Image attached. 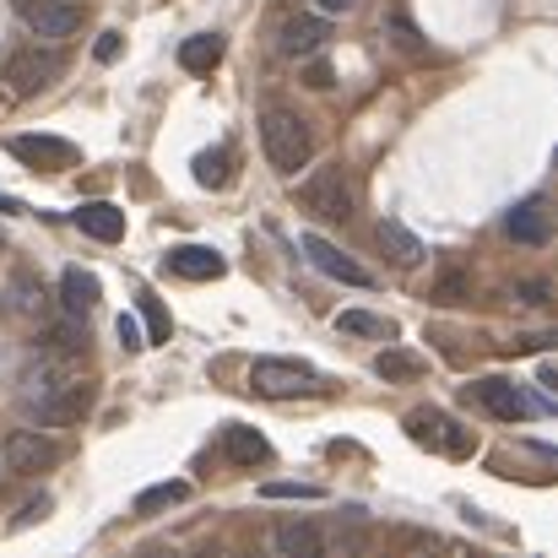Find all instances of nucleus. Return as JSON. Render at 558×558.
<instances>
[{
  "label": "nucleus",
  "instance_id": "nucleus-37",
  "mask_svg": "<svg viewBox=\"0 0 558 558\" xmlns=\"http://www.w3.org/2000/svg\"><path fill=\"white\" fill-rule=\"evenodd\" d=\"M0 211H5V217H27V206H22L16 195H0Z\"/></svg>",
  "mask_w": 558,
  "mask_h": 558
},
{
  "label": "nucleus",
  "instance_id": "nucleus-8",
  "mask_svg": "<svg viewBox=\"0 0 558 558\" xmlns=\"http://www.w3.org/2000/svg\"><path fill=\"white\" fill-rule=\"evenodd\" d=\"M60 456H65V450H60V439H49V434H38V428H11V434H5V445H0L5 472H22V477L60 466Z\"/></svg>",
  "mask_w": 558,
  "mask_h": 558
},
{
  "label": "nucleus",
  "instance_id": "nucleus-18",
  "mask_svg": "<svg viewBox=\"0 0 558 558\" xmlns=\"http://www.w3.org/2000/svg\"><path fill=\"white\" fill-rule=\"evenodd\" d=\"M277 554L288 558H310V554H326L331 548V537L320 532V526H310V521H288V526H277Z\"/></svg>",
  "mask_w": 558,
  "mask_h": 558
},
{
  "label": "nucleus",
  "instance_id": "nucleus-26",
  "mask_svg": "<svg viewBox=\"0 0 558 558\" xmlns=\"http://www.w3.org/2000/svg\"><path fill=\"white\" fill-rule=\"evenodd\" d=\"M38 299H44V288H38V282H33L27 271H22V277L11 282V304H16L22 315H38Z\"/></svg>",
  "mask_w": 558,
  "mask_h": 558
},
{
  "label": "nucleus",
  "instance_id": "nucleus-29",
  "mask_svg": "<svg viewBox=\"0 0 558 558\" xmlns=\"http://www.w3.org/2000/svg\"><path fill=\"white\" fill-rule=\"evenodd\" d=\"M390 33H396V44H401L407 54H423V44H417V33H412V22H407V16H390Z\"/></svg>",
  "mask_w": 558,
  "mask_h": 558
},
{
  "label": "nucleus",
  "instance_id": "nucleus-10",
  "mask_svg": "<svg viewBox=\"0 0 558 558\" xmlns=\"http://www.w3.org/2000/svg\"><path fill=\"white\" fill-rule=\"evenodd\" d=\"M5 153H11L16 163H27L33 174H38V169H44V174H60V169L76 163V147H71L65 136H11Z\"/></svg>",
  "mask_w": 558,
  "mask_h": 558
},
{
  "label": "nucleus",
  "instance_id": "nucleus-14",
  "mask_svg": "<svg viewBox=\"0 0 558 558\" xmlns=\"http://www.w3.org/2000/svg\"><path fill=\"white\" fill-rule=\"evenodd\" d=\"M169 271L185 277V282H217L228 271V260L217 250H206V244H174L169 250Z\"/></svg>",
  "mask_w": 558,
  "mask_h": 558
},
{
  "label": "nucleus",
  "instance_id": "nucleus-2",
  "mask_svg": "<svg viewBox=\"0 0 558 558\" xmlns=\"http://www.w3.org/2000/svg\"><path fill=\"white\" fill-rule=\"evenodd\" d=\"M65 76V54L60 49H16L11 60H5V71H0V82H5V93L11 98H38V93H49L54 82Z\"/></svg>",
  "mask_w": 558,
  "mask_h": 558
},
{
  "label": "nucleus",
  "instance_id": "nucleus-3",
  "mask_svg": "<svg viewBox=\"0 0 558 558\" xmlns=\"http://www.w3.org/2000/svg\"><path fill=\"white\" fill-rule=\"evenodd\" d=\"M11 16L44 44H60V38L82 33V5L76 0H11Z\"/></svg>",
  "mask_w": 558,
  "mask_h": 558
},
{
  "label": "nucleus",
  "instance_id": "nucleus-32",
  "mask_svg": "<svg viewBox=\"0 0 558 558\" xmlns=\"http://www.w3.org/2000/svg\"><path fill=\"white\" fill-rule=\"evenodd\" d=\"M142 310H147V320H153V342H169V315L158 310V299H142Z\"/></svg>",
  "mask_w": 558,
  "mask_h": 558
},
{
  "label": "nucleus",
  "instance_id": "nucleus-7",
  "mask_svg": "<svg viewBox=\"0 0 558 558\" xmlns=\"http://www.w3.org/2000/svg\"><path fill=\"white\" fill-rule=\"evenodd\" d=\"M472 396L483 401V412H494L499 423H526V417H543L548 412V401H537L526 385H510V379H477L472 385Z\"/></svg>",
  "mask_w": 558,
  "mask_h": 558
},
{
  "label": "nucleus",
  "instance_id": "nucleus-33",
  "mask_svg": "<svg viewBox=\"0 0 558 558\" xmlns=\"http://www.w3.org/2000/svg\"><path fill=\"white\" fill-rule=\"evenodd\" d=\"M44 515H49V499L38 494V499H27V505L16 510V526H33V521H44Z\"/></svg>",
  "mask_w": 558,
  "mask_h": 558
},
{
  "label": "nucleus",
  "instance_id": "nucleus-5",
  "mask_svg": "<svg viewBox=\"0 0 558 558\" xmlns=\"http://www.w3.org/2000/svg\"><path fill=\"white\" fill-rule=\"evenodd\" d=\"M407 434H412V445H428V450H439V456H456V461L477 450L472 428H461L456 417H445V412H434V407H417V412H407Z\"/></svg>",
  "mask_w": 558,
  "mask_h": 558
},
{
  "label": "nucleus",
  "instance_id": "nucleus-22",
  "mask_svg": "<svg viewBox=\"0 0 558 558\" xmlns=\"http://www.w3.org/2000/svg\"><path fill=\"white\" fill-rule=\"evenodd\" d=\"M374 374L385 385H401V379H417L423 374V359L407 353V348H385V353H374Z\"/></svg>",
  "mask_w": 558,
  "mask_h": 558
},
{
  "label": "nucleus",
  "instance_id": "nucleus-17",
  "mask_svg": "<svg viewBox=\"0 0 558 558\" xmlns=\"http://www.w3.org/2000/svg\"><path fill=\"white\" fill-rule=\"evenodd\" d=\"M374 239H379V250L390 255V266H401V271H412V266L423 260V244H417V233H407L396 217H385V222L374 228Z\"/></svg>",
  "mask_w": 558,
  "mask_h": 558
},
{
  "label": "nucleus",
  "instance_id": "nucleus-31",
  "mask_svg": "<svg viewBox=\"0 0 558 558\" xmlns=\"http://www.w3.org/2000/svg\"><path fill=\"white\" fill-rule=\"evenodd\" d=\"M515 299H521V304H537V310H543V304L554 299V288H548V282H521V288H515Z\"/></svg>",
  "mask_w": 558,
  "mask_h": 558
},
{
  "label": "nucleus",
  "instance_id": "nucleus-21",
  "mask_svg": "<svg viewBox=\"0 0 558 558\" xmlns=\"http://www.w3.org/2000/svg\"><path fill=\"white\" fill-rule=\"evenodd\" d=\"M185 499H190L185 477H174V483H153V488L136 494V515H158V510H174V505H185Z\"/></svg>",
  "mask_w": 558,
  "mask_h": 558
},
{
  "label": "nucleus",
  "instance_id": "nucleus-11",
  "mask_svg": "<svg viewBox=\"0 0 558 558\" xmlns=\"http://www.w3.org/2000/svg\"><path fill=\"white\" fill-rule=\"evenodd\" d=\"M326 44H331V16H288L277 27V54H288V60L320 54Z\"/></svg>",
  "mask_w": 558,
  "mask_h": 558
},
{
  "label": "nucleus",
  "instance_id": "nucleus-19",
  "mask_svg": "<svg viewBox=\"0 0 558 558\" xmlns=\"http://www.w3.org/2000/svg\"><path fill=\"white\" fill-rule=\"evenodd\" d=\"M60 304H65V315H87V310L98 304V277L82 271V266H71V271L60 277Z\"/></svg>",
  "mask_w": 558,
  "mask_h": 558
},
{
  "label": "nucleus",
  "instance_id": "nucleus-15",
  "mask_svg": "<svg viewBox=\"0 0 558 558\" xmlns=\"http://www.w3.org/2000/svg\"><path fill=\"white\" fill-rule=\"evenodd\" d=\"M222 456L233 466H266L271 461V439L260 428H244V423H228L222 428Z\"/></svg>",
  "mask_w": 558,
  "mask_h": 558
},
{
  "label": "nucleus",
  "instance_id": "nucleus-27",
  "mask_svg": "<svg viewBox=\"0 0 558 558\" xmlns=\"http://www.w3.org/2000/svg\"><path fill=\"white\" fill-rule=\"evenodd\" d=\"M114 331H120V348H125V353H142V348H153V342L142 337L136 315H120V326H114Z\"/></svg>",
  "mask_w": 558,
  "mask_h": 558
},
{
  "label": "nucleus",
  "instance_id": "nucleus-35",
  "mask_svg": "<svg viewBox=\"0 0 558 558\" xmlns=\"http://www.w3.org/2000/svg\"><path fill=\"white\" fill-rule=\"evenodd\" d=\"M310 87H315V93H326V87H331V65H320V60H315V65H310Z\"/></svg>",
  "mask_w": 558,
  "mask_h": 558
},
{
  "label": "nucleus",
  "instance_id": "nucleus-34",
  "mask_svg": "<svg viewBox=\"0 0 558 558\" xmlns=\"http://www.w3.org/2000/svg\"><path fill=\"white\" fill-rule=\"evenodd\" d=\"M93 54H98L104 65H109V60H120V33H98V49H93Z\"/></svg>",
  "mask_w": 558,
  "mask_h": 558
},
{
  "label": "nucleus",
  "instance_id": "nucleus-4",
  "mask_svg": "<svg viewBox=\"0 0 558 558\" xmlns=\"http://www.w3.org/2000/svg\"><path fill=\"white\" fill-rule=\"evenodd\" d=\"M250 390L255 396H271V401L310 396V390H320V369L315 364H299V359H255L250 364Z\"/></svg>",
  "mask_w": 558,
  "mask_h": 558
},
{
  "label": "nucleus",
  "instance_id": "nucleus-36",
  "mask_svg": "<svg viewBox=\"0 0 558 558\" xmlns=\"http://www.w3.org/2000/svg\"><path fill=\"white\" fill-rule=\"evenodd\" d=\"M353 5H359V0H315L320 16H342V11H353Z\"/></svg>",
  "mask_w": 558,
  "mask_h": 558
},
{
  "label": "nucleus",
  "instance_id": "nucleus-16",
  "mask_svg": "<svg viewBox=\"0 0 558 558\" xmlns=\"http://www.w3.org/2000/svg\"><path fill=\"white\" fill-rule=\"evenodd\" d=\"M510 239L515 244H548L554 239V217H548V201L537 195V201H521L515 211H510Z\"/></svg>",
  "mask_w": 558,
  "mask_h": 558
},
{
  "label": "nucleus",
  "instance_id": "nucleus-12",
  "mask_svg": "<svg viewBox=\"0 0 558 558\" xmlns=\"http://www.w3.org/2000/svg\"><path fill=\"white\" fill-rule=\"evenodd\" d=\"M27 407L38 412V423L60 428V423H76V417L93 407V385H87V379H65L60 390H49V396H38V401H27Z\"/></svg>",
  "mask_w": 558,
  "mask_h": 558
},
{
  "label": "nucleus",
  "instance_id": "nucleus-20",
  "mask_svg": "<svg viewBox=\"0 0 558 558\" xmlns=\"http://www.w3.org/2000/svg\"><path fill=\"white\" fill-rule=\"evenodd\" d=\"M180 65H185L190 76H206V71H217V65H222V38H217V33L185 38V44H180Z\"/></svg>",
  "mask_w": 558,
  "mask_h": 558
},
{
  "label": "nucleus",
  "instance_id": "nucleus-23",
  "mask_svg": "<svg viewBox=\"0 0 558 558\" xmlns=\"http://www.w3.org/2000/svg\"><path fill=\"white\" fill-rule=\"evenodd\" d=\"M337 331H342V337H390L396 326L369 315V310H342V315H337Z\"/></svg>",
  "mask_w": 558,
  "mask_h": 558
},
{
  "label": "nucleus",
  "instance_id": "nucleus-9",
  "mask_svg": "<svg viewBox=\"0 0 558 558\" xmlns=\"http://www.w3.org/2000/svg\"><path fill=\"white\" fill-rule=\"evenodd\" d=\"M299 250H304V255H310V266H315V271H326L331 282H348V288H374V271H364L353 255H342L331 239L304 233V239H299Z\"/></svg>",
  "mask_w": 558,
  "mask_h": 558
},
{
  "label": "nucleus",
  "instance_id": "nucleus-25",
  "mask_svg": "<svg viewBox=\"0 0 558 558\" xmlns=\"http://www.w3.org/2000/svg\"><path fill=\"white\" fill-rule=\"evenodd\" d=\"M260 499H304V505H315V499H326V488H315V483H266Z\"/></svg>",
  "mask_w": 558,
  "mask_h": 558
},
{
  "label": "nucleus",
  "instance_id": "nucleus-28",
  "mask_svg": "<svg viewBox=\"0 0 558 558\" xmlns=\"http://www.w3.org/2000/svg\"><path fill=\"white\" fill-rule=\"evenodd\" d=\"M466 293H472V282H466V277H456V271H450V277H439V288H434V299H445V304H456V299H466Z\"/></svg>",
  "mask_w": 558,
  "mask_h": 558
},
{
  "label": "nucleus",
  "instance_id": "nucleus-13",
  "mask_svg": "<svg viewBox=\"0 0 558 558\" xmlns=\"http://www.w3.org/2000/svg\"><path fill=\"white\" fill-rule=\"evenodd\" d=\"M71 222H76L87 239H98V244H120V239H125V211H120L114 201H82V206L71 211Z\"/></svg>",
  "mask_w": 558,
  "mask_h": 558
},
{
  "label": "nucleus",
  "instance_id": "nucleus-24",
  "mask_svg": "<svg viewBox=\"0 0 558 558\" xmlns=\"http://www.w3.org/2000/svg\"><path fill=\"white\" fill-rule=\"evenodd\" d=\"M195 185H206V190L228 185V147H211V153L195 158Z\"/></svg>",
  "mask_w": 558,
  "mask_h": 558
},
{
  "label": "nucleus",
  "instance_id": "nucleus-6",
  "mask_svg": "<svg viewBox=\"0 0 558 558\" xmlns=\"http://www.w3.org/2000/svg\"><path fill=\"white\" fill-rule=\"evenodd\" d=\"M299 201H304V211H315L320 222H348V217H353V190H348V174H342V169H315V174L299 185Z\"/></svg>",
  "mask_w": 558,
  "mask_h": 558
},
{
  "label": "nucleus",
  "instance_id": "nucleus-30",
  "mask_svg": "<svg viewBox=\"0 0 558 558\" xmlns=\"http://www.w3.org/2000/svg\"><path fill=\"white\" fill-rule=\"evenodd\" d=\"M49 342H54V348H65V353H76V348H82V342H87V337H82V331H76V326H71V320H60V326H54V331H49Z\"/></svg>",
  "mask_w": 558,
  "mask_h": 558
},
{
  "label": "nucleus",
  "instance_id": "nucleus-1",
  "mask_svg": "<svg viewBox=\"0 0 558 558\" xmlns=\"http://www.w3.org/2000/svg\"><path fill=\"white\" fill-rule=\"evenodd\" d=\"M260 147H266V163L293 180V174L310 169V158H315V131H310V120H304L299 109L271 104V109L260 114Z\"/></svg>",
  "mask_w": 558,
  "mask_h": 558
}]
</instances>
